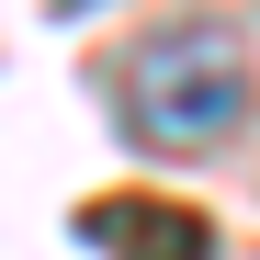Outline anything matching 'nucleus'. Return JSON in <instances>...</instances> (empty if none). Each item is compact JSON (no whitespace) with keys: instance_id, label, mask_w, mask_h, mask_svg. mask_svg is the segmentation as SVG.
<instances>
[{"instance_id":"nucleus-1","label":"nucleus","mask_w":260,"mask_h":260,"mask_svg":"<svg viewBox=\"0 0 260 260\" xmlns=\"http://www.w3.org/2000/svg\"><path fill=\"white\" fill-rule=\"evenodd\" d=\"M260 102V57H249V34L238 23H158L136 57L113 68V113H124V136L158 147V158H204V147H226L238 124Z\"/></svg>"},{"instance_id":"nucleus-2","label":"nucleus","mask_w":260,"mask_h":260,"mask_svg":"<svg viewBox=\"0 0 260 260\" xmlns=\"http://www.w3.org/2000/svg\"><path fill=\"white\" fill-rule=\"evenodd\" d=\"M79 238H91L102 260H215V226L192 204H136V192H113L79 215Z\"/></svg>"},{"instance_id":"nucleus-3","label":"nucleus","mask_w":260,"mask_h":260,"mask_svg":"<svg viewBox=\"0 0 260 260\" xmlns=\"http://www.w3.org/2000/svg\"><path fill=\"white\" fill-rule=\"evenodd\" d=\"M57 12H102V0H57Z\"/></svg>"}]
</instances>
